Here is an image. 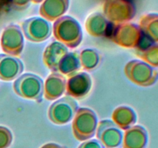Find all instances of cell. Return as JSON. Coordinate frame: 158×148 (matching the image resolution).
I'll use <instances>...</instances> for the list:
<instances>
[{"label":"cell","mask_w":158,"mask_h":148,"mask_svg":"<svg viewBox=\"0 0 158 148\" xmlns=\"http://www.w3.org/2000/svg\"><path fill=\"white\" fill-rule=\"evenodd\" d=\"M52 32L57 42L69 49L78 47L83 39L80 23L70 15H63L57 18L52 26Z\"/></svg>","instance_id":"cell-1"},{"label":"cell","mask_w":158,"mask_h":148,"mask_svg":"<svg viewBox=\"0 0 158 148\" xmlns=\"http://www.w3.org/2000/svg\"><path fill=\"white\" fill-rule=\"evenodd\" d=\"M98 120L96 113L87 107L77 109L72 123V131L78 141L90 140L95 136Z\"/></svg>","instance_id":"cell-2"},{"label":"cell","mask_w":158,"mask_h":148,"mask_svg":"<svg viewBox=\"0 0 158 148\" xmlns=\"http://www.w3.org/2000/svg\"><path fill=\"white\" fill-rule=\"evenodd\" d=\"M13 90L19 97L26 100L43 102L44 83L39 76L33 73H24L14 81Z\"/></svg>","instance_id":"cell-3"},{"label":"cell","mask_w":158,"mask_h":148,"mask_svg":"<svg viewBox=\"0 0 158 148\" xmlns=\"http://www.w3.org/2000/svg\"><path fill=\"white\" fill-rule=\"evenodd\" d=\"M103 14L114 25L129 23L136 14L135 6L131 0H105Z\"/></svg>","instance_id":"cell-4"},{"label":"cell","mask_w":158,"mask_h":148,"mask_svg":"<svg viewBox=\"0 0 158 148\" xmlns=\"http://www.w3.org/2000/svg\"><path fill=\"white\" fill-rule=\"evenodd\" d=\"M78 109L77 102L73 97L66 96L50 105L48 109V118L54 124L64 125L73 119Z\"/></svg>","instance_id":"cell-5"},{"label":"cell","mask_w":158,"mask_h":148,"mask_svg":"<svg viewBox=\"0 0 158 148\" xmlns=\"http://www.w3.org/2000/svg\"><path fill=\"white\" fill-rule=\"evenodd\" d=\"M21 29L28 41L36 43L46 41L52 33L50 23L42 17L27 18L22 23Z\"/></svg>","instance_id":"cell-6"},{"label":"cell","mask_w":158,"mask_h":148,"mask_svg":"<svg viewBox=\"0 0 158 148\" xmlns=\"http://www.w3.org/2000/svg\"><path fill=\"white\" fill-rule=\"evenodd\" d=\"M141 39V29L138 26L131 23L117 25L111 35V39L116 45L127 49L138 46Z\"/></svg>","instance_id":"cell-7"},{"label":"cell","mask_w":158,"mask_h":148,"mask_svg":"<svg viewBox=\"0 0 158 148\" xmlns=\"http://www.w3.org/2000/svg\"><path fill=\"white\" fill-rule=\"evenodd\" d=\"M0 44L5 54L19 56L24 49V35L21 27L15 24L6 26L2 33Z\"/></svg>","instance_id":"cell-8"},{"label":"cell","mask_w":158,"mask_h":148,"mask_svg":"<svg viewBox=\"0 0 158 148\" xmlns=\"http://www.w3.org/2000/svg\"><path fill=\"white\" fill-rule=\"evenodd\" d=\"M122 131L112 120H100L97 125L96 137L104 148H118L122 145Z\"/></svg>","instance_id":"cell-9"},{"label":"cell","mask_w":158,"mask_h":148,"mask_svg":"<svg viewBox=\"0 0 158 148\" xmlns=\"http://www.w3.org/2000/svg\"><path fill=\"white\" fill-rule=\"evenodd\" d=\"M92 79L85 72H78L68 77L66 85V96L82 100L88 95L92 88Z\"/></svg>","instance_id":"cell-10"},{"label":"cell","mask_w":158,"mask_h":148,"mask_svg":"<svg viewBox=\"0 0 158 148\" xmlns=\"http://www.w3.org/2000/svg\"><path fill=\"white\" fill-rule=\"evenodd\" d=\"M127 78L139 86L150 84L152 80V71L145 63L138 60H131L124 66Z\"/></svg>","instance_id":"cell-11"},{"label":"cell","mask_w":158,"mask_h":148,"mask_svg":"<svg viewBox=\"0 0 158 148\" xmlns=\"http://www.w3.org/2000/svg\"><path fill=\"white\" fill-rule=\"evenodd\" d=\"M24 71V64L18 57L0 54V80L5 82L15 80Z\"/></svg>","instance_id":"cell-12"},{"label":"cell","mask_w":158,"mask_h":148,"mask_svg":"<svg viewBox=\"0 0 158 148\" xmlns=\"http://www.w3.org/2000/svg\"><path fill=\"white\" fill-rule=\"evenodd\" d=\"M66 79L58 72H52L44 83L43 96L49 101L58 100L66 92Z\"/></svg>","instance_id":"cell-13"},{"label":"cell","mask_w":158,"mask_h":148,"mask_svg":"<svg viewBox=\"0 0 158 148\" xmlns=\"http://www.w3.org/2000/svg\"><path fill=\"white\" fill-rule=\"evenodd\" d=\"M68 52L66 46L60 42H52L46 46L43 52V63L52 72H57L60 61Z\"/></svg>","instance_id":"cell-14"},{"label":"cell","mask_w":158,"mask_h":148,"mask_svg":"<svg viewBox=\"0 0 158 148\" xmlns=\"http://www.w3.org/2000/svg\"><path fill=\"white\" fill-rule=\"evenodd\" d=\"M69 6V0H44L40 7V15L48 22H55L63 16Z\"/></svg>","instance_id":"cell-15"},{"label":"cell","mask_w":158,"mask_h":148,"mask_svg":"<svg viewBox=\"0 0 158 148\" xmlns=\"http://www.w3.org/2000/svg\"><path fill=\"white\" fill-rule=\"evenodd\" d=\"M110 23L102 12H94L86 18L85 28L89 35L101 38L106 35Z\"/></svg>","instance_id":"cell-16"},{"label":"cell","mask_w":158,"mask_h":148,"mask_svg":"<svg viewBox=\"0 0 158 148\" xmlns=\"http://www.w3.org/2000/svg\"><path fill=\"white\" fill-rule=\"evenodd\" d=\"M122 140V148H145L147 133L140 126H131L124 130Z\"/></svg>","instance_id":"cell-17"},{"label":"cell","mask_w":158,"mask_h":148,"mask_svg":"<svg viewBox=\"0 0 158 148\" xmlns=\"http://www.w3.org/2000/svg\"><path fill=\"white\" fill-rule=\"evenodd\" d=\"M137 120L136 114L131 108L120 106L116 108L112 113V121L122 130L129 129Z\"/></svg>","instance_id":"cell-18"},{"label":"cell","mask_w":158,"mask_h":148,"mask_svg":"<svg viewBox=\"0 0 158 148\" xmlns=\"http://www.w3.org/2000/svg\"><path fill=\"white\" fill-rule=\"evenodd\" d=\"M79 56L80 52L77 51L68 52L60 61L57 72L68 77L80 72L82 67Z\"/></svg>","instance_id":"cell-19"},{"label":"cell","mask_w":158,"mask_h":148,"mask_svg":"<svg viewBox=\"0 0 158 148\" xmlns=\"http://www.w3.org/2000/svg\"><path fill=\"white\" fill-rule=\"evenodd\" d=\"M81 67L86 71H93L98 66L100 62V55L95 49H85L80 52Z\"/></svg>","instance_id":"cell-20"},{"label":"cell","mask_w":158,"mask_h":148,"mask_svg":"<svg viewBox=\"0 0 158 148\" xmlns=\"http://www.w3.org/2000/svg\"><path fill=\"white\" fill-rule=\"evenodd\" d=\"M13 140V136L9 128L0 126V148H9Z\"/></svg>","instance_id":"cell-21"},{"label":"cell","mask_w":158,"mask_h":148,"mask_svg":"<svg viewBox=\"0 0 158 148\" xmlns=\"http://www.w3.org/2000/svg\"><path fill=\"white\" fill-rule=\"evenodd\" d=\"M77 148H104L97 140H88L83 141Z\"/></svg>","instance_id":"cell-22"},{"label":"cell","mask_w":158,"mask_h":148,"mask_svg":"<svg viewBox=\"0 0 158 148\" xmlns=\"http://www.w3.org/2000/svg\"><path fill=\"white\" fill-rule=\"evenodd\" d=\"M30 2L31 0H12V4L14 9L19 11L24 10L28 8Z\"/></svg>","instance_id":"cell-23"},{"label":"cell","mask_w":158,"mask_h":148,"mask_svg":"<svg viewBox=\"0 0 158 148\" xmlns=\"http://www.w3.org/2000/svg\"><path fill=\"white\" fill-rule=\"evenodd\" d=\"M40 148H66V146H61L60 144H57L55 143H48L42 146Z\"/></svg>","instance_id":"cell-24"},{"label":"cell","mask_w":158,"mask_h":148,"mask_svg":"<svg viewBox=\"0 0 158 148\" xmlns=\"http://www.w3.org/2000/svg\"><path fill=\"white\" fill-rule=\"evenodd\" d=\"M43 1H44V0H31V2L35 3V4H40V3L43 2Z\"/></svg>","instance_id":"cell-25"},{"label":"cell","mask_w":158,"mask_h":148,"mask_svg":"<svg viewBox=\"0 0 158 148\" xmlns=\"http://www.w3.org/2000/svg\"><path fill=\"white\" fill-rule=\"evenodd\" d=\"M2 1H4V0H0V2H2Z\"/></svg>","instance_id":"cell-26"}]
</instances>
